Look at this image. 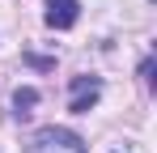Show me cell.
I'll return each instance as SVG.
<instances>
[{"label":"cell","instance_id":"obj_1","mask_svg":"<svg viewBox=\"0 0 157 153\" xmlns=\"http://www.w3.org/2000/svg\"><path fill=\"white\" fill-rule=\"evenodd\" d=\"M26 153H85V140H81L72 128H38L34 140H30Z\"/></svg>","mask_w":157,"mask_h":153},{"label":"cell","instance_id":"obj_2","mask_svg":"<svg viewBox=\"0 0 157 153\" xmlns=\"http://www.w3.org/2000/svg\"><path fill=\"white\" fill-rule=\"evenodd\" d=\"M98 98H102V81L98 76H72V89H68V111L72 115H85Z\"/></svg>","mask_w":157,"mask_h":153},{"label":"cell","instance_id":"obj_3","mask_svg":"<svg viewBox=\"0 0 157 153\" xmlns=\"http://www.w3.org/2000/svg\"><path fill=\"white\" fill-rule=\"evenodd\" d=\"M47 26L51 30H72L77 26V17H81V4L77 0H47Z\"/></svg>","mask_w":157,"mask_h":153},{"label":"cell","instance_id":"obj_4","mask_svg":"<svg viewBox=\"0 0 157 153\" xmlns=\"http://www.w3.org/2000/svg\"><path fill=\"white\" fill-rule=\"evenodd\" d=\"M34 106H38V89H34V85H21V89L13 94V115L21 119V115H30Z\"/></svg>","mask_w":157,"mask_h":153},{"label":"cell","instance_id":"obj_5","mask_svg":"<svg viewBox=\"0 0 157 153\" xmlns=\"http://www.w3.org/2000/svg\"><path fill=\"white\" fill-rule=\"evenodd\" d=\"M140 76H144V85H153V60H144V64H140Z\"/></svg>","mask_w":157,"mask_h":153}]
</instances>
